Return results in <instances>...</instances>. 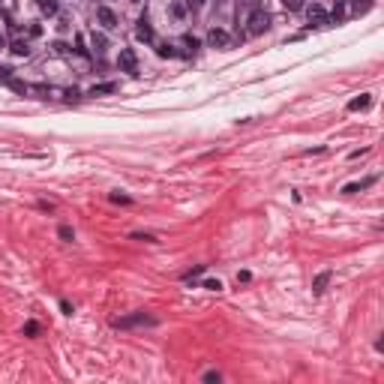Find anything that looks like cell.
Masks as SVG:
<instances>
[{"mask_svg":"<svg viewBox=\"0 0 384 384\" xmlns=\"http://www.w3.org/2000/svg\"><path fill=\"white\" fill-rule=\"evenodd\" d=\"M330 276H333L330 270H324V273H318V276L312 279V291H315V294H324V291H327V282H330Z\"/></svg>","mask_w":384,"mask_h":384,"instance_id":"8","label":"cell"},{"mask_svg":"<svg viewBox=\"0 0 384 384\" xmlns=\"http://www.w3.org/2000/svg\"><path fill=\"white\" fill-rule=\"evenodd\" d=\"M183 45H186V48H192V51H195V48H198V39H195V36H183Z\"/></svg>","mask_w":384,"mask_h":384,"instance_id":"22","label":"cell"},{"mask_svg":"<svg viewBox=\"0 0 384 384\" xmlns=\"http://www.w3.org/2000/svg\"><path fill=\"white\" fill-rule=\"evenodd\" d=\"M372 183H375V177H366V180H360V183H348L342 192H348V195H351V192H360V189H366V186H372Z\"/></svg>","mask_w":384,"mask_h":384,"instance_id":"15","label":"cell"},{"mask_svg":"<svg viewBox=\"0 0 384 384\" xmlns=\"http://www.w3.org/2000/svg\"><path fill=\"white\" fill-rule=\"evenodd\" d=\"M132 3H138V0H132Z\"/></svg>","mask_w":384,"mask_h":384,"instance_id":"28","label":"cell"},{"mask_svg":"<svg viewBox=\"0 0 384 384\" xmlns=\"http://www.w3.org/2000/svg\"><path fill=\"white\" fill-rule=\"evenodd\" d=\"M282 6L288 12H297V9H303V0H282Z\"/></svg>","mask_w":384,"mask_h":384,"instance_id":"16","label":"cell"},{"mask_svg":"<svg viewBox=\"0 0 384 384\" xmlns=\"http://www.w3.org/2000/svg\"><path fill=\"white\" fill-rule=\"evenodd\" d=\"M204 381H219V372H216V369H210V372H204Z\"/></svg>","mask_w":384,"mask_h":384,"instance_id":"23","label":"cell"},{"mask_svg":"<svg viewBox=\"0 0 384 384\" xmlns=\"http://www.w3.org/2000/svg\"><path fill=\"white\" fill-rule=\"evenodd\" d=\"M0 78H6V81H12V69H9V66H0Z\"/></svg>","mask_w":384,"mask_h":384,"instance_id":"24","label":"cell"},{"mask_svg":"<svg viewBox=\"0 0 384 384\" xmlns=\"http://www.w3.org/2000/svg\"><path fill=\"white\" fill-rule=\"evenodd\" d=\"M96 18H99V24H102L105 30H114V27H117V15H114L108 6H99V9H96Z\"/></svg>","mask_w":384,"mask_h":384,"instance_id":"5","label":"cell"},{"mask_svg":"<svg viewBox=\"0 0 384 384\" xmlns=\"http://www.w3.org/2000/svg\"><path fill=\"white\" fill-rule=\"evenodd\" d=\"M135 324H153V318H150V315H144V312H138V315H129V318L117 321V327H135Z\"/></svg>","mask_w":384,"mask_h":384,"instance_id":"7","label":"cell"},{"mask_svg":"<svg viewBox=\"0 0 384 384\" xmlns=\"http://www.w3.org/2000/svg\"><path fill=\"white\" fill-rule=\"evenodd\" d=\"M207 45H210V48H228V45H231V36H228L222 27H213V30L207 33Z\"/></svg>","mask_w":384,"mask_h":384,"instance_id":"4","label":"cell"},{"mask_svg":"<svg viewBox=\"0 0 384 384\" xmlns=\"http://www.w3.org/2000/svg\"><path fill=\"white\" fill-rule=\"evenodd\" d=\"M135 36H138L141 42H153V27L147 24V18H141V21H138V30H135Z\"/></svg>","mask_w":384,"mask_h":384,"instance_id":"9","label":"cell"},{"mask_svg":"<svg viewBox=\"0 0 384 384\" xmlns=\"http://www.w3.org/2000/svg\"><path fill=\"white\" fill-rule=\"evenodd\" d=\"M168 12H171L174 21H183V18H186V6H183L180 0H171V3H168Z\"/></svg>","mask_w":384,"mask_h":384,"instance_id":"10","label":"cell"},{"mask_svg":"<svg viewBox=\"0 0 384 384\" xmlns=\"http://www.w3.org/2000/svg\"><path fill=\"white\" fill-rule=\"evenodd\" d=\"M204 288H207V291H219V288H222V282H219V279H207V282H204Z\"/></svg>","mask_w":384,"mask_h":384,"instance_id":"21","label":"cell"},{"mask_svg":"<svg viewBox=\"0 0 384 384\" xmlns=\"http://www.w3.org/2000/svg\"><path fill=\"white\" fill-rule=\"evenodd\" d=\"M90 42H93V48H96V54H102L105 48H108V39H105V33H90Z\"/></svg>","mask_w":384,"mask_h":384,"instance_id":"13","label":"cell"},{"mask_svg":"<svg viewBox=\"0 0 384 384\" xmlns=\"http://www.w3.org/2000/svg\"><path fill=\"white\" fill-rule=\"evenodd\" d=\"M57 234H60V237H63V240H72V237H75V234H72V228H69V225H60V228H57Z\"/></svg>","mask_w":384,"mask_h":384,"instance_id":"18","label":"cell"},{"mask_svg":"<svg viewBox=\"0 0 384 384\" xmlns=\"http://www.w3.org/2000/svg\"><path fill=\"white\" fill-rule=\"evenodd\" d=\"M156 54H159V57H174L177 51H174V45H159V48H156Z\"/></svg>","mask_w":384,"mask_h":384,"instance_id":"17","label":"cell"},{"mask_svg":"<svg viewBox=\"0 0 384 384\" xmlns=\"http://www.w3.org/2000/svg\"><path fill=\"white\" fill-rule=\"evenodd\" d=\"M24 333H27V336H36V333H39V324H36V321H27V324H24Z\"/></svg>","mask_w":384,"mask_h":384,"instance_id":"19","label":"cell"},{"mask_svg":"<svg viewBox=\"0 0 384 384\" xmlns=\"http://www.w3.org/2000/svg\"><path fill=\"white\" fill-rule=\"evenodd\" d=\"M267 27H270V15L264 9H252V15L246 18V30L252 33V36H258V33H264Z\"/></svg>","mask_w":384,"mask_h":384,"instance_id":"1","label":"cell"},{"mask_svg":"<svg viewBox=\"0 0 384 384\" xmlns=\"http://www.w3.org/2000/svg\"><path fill=\"white\" fill-rule=\"evenodd\" d=\"M9 51H12L15 57H30V42H27V39H12Z\"/></svg>","mask_w":384,"mask_h":384,"instance_id":"6","label":"cell"},{"mask_svg":"<svg viewBox=\"0 0 384 384\" xmlns=\"http://www.w3.org/2000/svg\"><path fill=\"white\" fill-rule=\"evenodd\" d=\"M369 102H372V96L369 93H360L357 99L348 102V111H363V108H369Z\"/></svg>","mask_w":384,"mask_h":384,"instance_id":"11","label":"cell"},{"mask_svg":"<svg viewBox=\"0 0 384 384\" xmlns=\"http://www.w3.org/2000/svg\"><path fill=\"white\" fill-rule=\"evenodd\" d=\"M54 51H57V54H66V51H69V48H66L63 42H54Z\"/></svg>","mask_w":384,"mask_h":384,"instance_id":"26","label":"cell"},{"mask_svg":"<svg viewBox=\"0 0 384 384\" xmlns=\"http://www.w3.org/2000/svg\"><path fill=\"white\" fill-rule=\"evenodd\" d=\"M306 18H309V24L312 27H330V12L321 6V3H312V6H306Z\"/></svg>","mask_w":384,"mask_h":384,"instance_id":"2","label":"cell"},{"mask_svg":"<svg viewBox=\"0 0 384 384\" xmlns=\"http://www.w3.org/2000/svg\"><path fill=\"white\" fill-rule=\"evenodd\" d=\"M0 48H3V39H0Z\"/></svg>","mask_w":384,"mask_h":384,"instance_id":"27","label":"cell"},{"mask_svg":"<svg viewBox=\"0 0 384 384\" xmlns=\"http://www.w3.org/2000/svg\"><path fill=\"white\" fill-rule=\"evenodd\" d=\"M132 240H147V243H156V237H153V234H141V231H135V234H132Z\"/></svg>","mask_w":384,"mask_h":384,"instance_id":"20","label":"cell"},{"mask_svg":"<svg viewBox=\"0 0 384 384\" xmlns=\"http://www.w3.org/2000/svg\"><path fill=\"white\" fill-rule=\"evenodd\" d=\"M117 63H120V69H123V72H129V75H138V57H135V51H132V48H120V57H117Z\"/></svg>","mask_w":384,"mask_h":384,"instance_id":"3","label":"cell"},{"mask_svg":"<svg viewBox=\"0 0 384 384\" xmlns=\"http://www.w3.org/2000/svg\"><path fill=\"white\" fill-rule=\"evenodd\" d=\"M117 90V84L114 81H105V84H93L90 87V96H105V93H114Z\"/></svg>","mask_w":384,"mask_h":384,"instance_id":"12","label":"cell"},{"mask_svg":"<svg viewBox=\"0 0 384 384\" xmlns=\"http://www.w3.org/2000/svg\"><path fill=\"white\" fill-rule=\"evenodd\" d=\"M36 6L42 9V15H57V0H36Z\"/></svg>","mask_w":384,"mask_h":384,"instance_id":"14","label":"cell"},{"mask_svg":"<svg viewBox=\"0 0 384 384\" xmlns=\"http://www.w3.org/2000/svg\"><path fill=\"white\" fill-rule=\"evenodd\" d=\"M111 201H114V204H129V198H126V195H117V192L111 195Z\"/></svg>","mask_w":384,"mask_h":384,"instance_id":"25","label":"cell"}]
</instances>
